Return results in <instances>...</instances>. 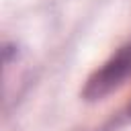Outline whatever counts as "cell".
Here are the masks:
<instances>
[{
	"mask_svg": "<svg viewBox=\"0 0 131 131\" xmlns=\"http://www.w3.org/2000/svg\"><path fill=\"white\" fill-rule=\"evenodd\" d=\"M129 111H131V106H129Z\"/></svg>",
	"mask_w": 131,
	"mask_h": 131,
	"instance_id": "2",
	"label": "cell"
},
{
	"mask_svg": "<svg viewBox=\"0 0 131 131\" xmlns=\"http://www.w3.org/2000/svg\"><path fill=\"white\" fill-rule=\"evenodd\" d=\"M131 78V41L121 45L102 66H98L86 80L82 96L86 100H100Z\"/></svg>",
	"mask_w": 131,
	"mask_h": 131,
	"instance_id": "1",
	"label": "cell"
}]
</instances>
